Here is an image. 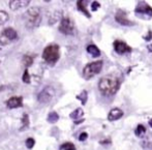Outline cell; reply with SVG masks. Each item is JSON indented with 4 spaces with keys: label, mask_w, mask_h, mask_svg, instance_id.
<instances>
[{
    "label": "cell",
    "mask_w": 152,
    "mask_h": 150,
    "mask_svg": "<svg viewBox=\"0 0 152 150\" xmlns=\"http://www.w3.org/2000/svg\"><path fill=\"white\" fill-rule=\"evenodd\" d=\"M120 87V80L114 75H107L103 77L98 82V89L106 96L114 95Z\"/></svg>",
    "instance_id": "cell-1"
},
{
    "label": "cell",
    "mask_w": 152,
    "mask_h": 150,
    "mask_svg": "<svg viewBox=\"0 0 152 150\" xmlns=\"http://www.w3.org/2000/svg\"><path fill=\"white\" fill-rule=\"evenodd\" d=\"M42 9L37 6L30 7L25 14V25L28 29L37 28L42 23Z\"/></svg>",
    "instance_id": "cell-2"
},
{
    "label": "cell",
    "mask_w": 152,
    "mask_h": 150,
    "mask_svg": "<svg viewBox=\"0 0 152 150\" xmlns=\"http://www.w3.org/2000/svg\"><path fill=\"white\" fill-rule=\"evenodd\" d=\"M60 58V47L57 44H50L42 51V59L48 64H55Z\"/></svg>",
    "instance_id": "cell-3"
},
{
    "label": "cell",
    "mask_w": 152,
    "mask_h": 150,
    "mask_svg": "<svg viewBox=\"0 0 152 150\" xmlns=\"http://www.w3.org/2000/svg\"><path fill=\"white\" fill-rule=\"evenodd\" d=\"M104 66V62L103 60H97L94 62L88 63L83 70V77L85 80H90L91 78H93L94 76L98 75L103 70Z\"/></svg>",
    "instance_id": "cell-4"
},
{
    "label": "cell",
    "mask_w": 152,
    "mask_h": 150,
    "mask_svg": "<svg viewBox=\"0 0 152 150\" xmlns=\"http://www.w3.org/2000/svg\"><path fill=\"white\" fill-rule=\"evenodd\" d=\"M17 38H18V32L11 27L0 31V45L1 46H7V45L11 44L13 41H15Z\"/></svg>",
    "instance_id": "cell-5"
},
{
    "label": "cell",
    "mask_w": 152,
    "mask_h": 150,
    "mask_svg": "<svg viewBox=\"0 0 152 150\" xmlns=\"http://www.w3.org/2000/svg\"><path fill=\"white\" fill-rule=\"evenodd\" d=\"M59 31L65 35H73L75 33V24L71 18H62L59 24Z\"/></svg>",
    "instance_id": "cell-6"
},
{
    "label": "cell",
    "mask_w": 152,
    "mask_h": 150,
    "mask_svg": "<svg viewBox=\"0 0 152 150\" xmlns=\"http://www.w3.org/2000/svg\"><path fill=\"white\" fill-rule=\"evenodd\" d=\"M55 96V89L52 86H46L42 91L38 93L37 100L40 104H48L53 100Z\"/></svg>",
    "instance_id": "cell-7"
},
{
    "label": "cell",
    "mask_w": 152,
    "mask_h": 150,
    "mask_svg": "<svg viewBox=\"0 0 152 150\" xmlns=\"http://www.w3.org/2000/svg\"><path fill=\"white\" fill-rule=\"evenodd\" d=\"M115 20L117 23L123 25V26H134V22H132L131 20H129L126 17V14L122 11H118L115 15Z\"/></svg>",
    "instance_id": "cell-8"
},
{
    "label": "cell",
    "mask_w": 152,
    "mask_h": 150,
    "mask_svg": "<svg viewBox=\"0 0 152 150\" xmlns=\"http://www.w3.org/2000/svg\"><path fill=\"white\" fill-rule=\"evenodd\" d=\"M113 46H114V50L116 51L118 54H125V53L131 52V48H130L129 46H127L124 41H115Z\"/></svg>",
    "instance_id": "cell-9"
},
{
    "label": "cell",
    "mask_w": 152,
    "mask_h": 150,
    "mask_svg": "<svg viewBox=\"0 0 152 150\" xmlns=\"http://www.w3.org/2000/svg\"><path fill=\"white\" fill-rule=\"evenodd\" d=\"M5 105L8 109H17L23 106V97L22 96H13L5 102Z\"/></svg>",
    "instance_id": "cell-10"
},
{
    "label": "cell",
    "mask_w": 152,
    "mask_h": 150,
    "mask_svg": "<svg viewBox=\"0 0 152 150\" xmlns=\"http://www.w3.org/2000/svg\"><path fill=\"white\" fill-rule=\"evenodd\" d=\"M136 14L138 15H146L147 17H152V7L147 3H139L136 7Z\"/></svg>",
    "instance_id": "cell-11"
},
{
    "label": "cell",
    "mask_w": 152,
    "mask_h": 150,
    "mask_svg": "<svg viewBox=\"0 0 152 150\" xmlns=\"http://www.w3.org/2000/svg\"><path fill=\"white\" fill-rule=\"evenodd\" d=\"M29 3H30L29 0H13V1H9L8 2V6L11 11H16L23 9V7H26Z\"/></svg>",
    "instance_id": "cell-12"
},
{
    "label": "cell",
    "mask_w": 152,
    "mask_h": 150,
    "mask_svg": "<svg viewBox=\"0 0 152 150\" xmlns=\"http://www.w3.org/2000/svg\"><path fill=\"white\" fill-rule=\"evenodd\" d=\"M123 116V111L120 110L119 108H114L109 112L108 120L109 121H116V120L120 119Z\"/></svg>",
    "instance_id": "cell-13"
},
{
    "label": "cell",
    "mask_w": 152,
    "mask_h": 150,
    "mask_svg": "<svg viewBox=\"0 0 152 150\" xmlns=\"http://www.w3.org/2000/svg\"><path fill=\"white\" fill-rule=\"evenodd\" d=\"M87 52L91 55L92 57H98L100 56V50L97 48L95 45H88L86 48Z\"/></svg>",
    "instance_id": "cell-14"
},
{
    "label": "cell",
    "mask_w": 152,
    "mask_h": 150,
    "mask_svg": "<svg viewBox=\"0 0 152 150\" xmlns=\"http://www.w3.org/2000/svg\"><path fill=\"white\" fill-rule=\"evenodd\" d=\"M33 60H34L33 56L26 54V55H24V56H23V58H22V64L25 66V68H26V70H27V68H29V66L32 65Z\"/></svg>",
    "instance_id": "cell-15"
},
{
    "label": "cell",
    "mask_w": 152,
    "mask_h": 150,
    "mask_svg": "<svg viewBox=\"0 0 152 150\" xmlns=\"http://www.w3.org/2000/svg\"><path fill=\"white\" fill-rule=\"evenodd\" d=\"M21 122H22V124H21L20 131H25V129H27V128L29 127L30 121H29V115L28 114H26V113L23 114L22 119H21Z\"/></svg>",
    "instance_id": "cell-16"
},
{
    "label": "cell",
    "mask_w": 152,
    "mask_h": 150,
    "mask_svg": "<svg viewBox=\"0 0 152 150\" xmlns=\"http://www.w3.org/2000/svg\"><path fill=\"white\" fill-rule=\"evenodd\" d=\"M77 6H78V9H79L80 11H82V13L86 16V17H88V18L91 17V15L89 14V11H87V9H86L85 1H78V2H77Z\"/></svg>",
    "instance_id": "cell-17"
},
{
    "label": "cell",
    "mask_w": 152,
    "mask_h": 150,
    "mask_svg": "<svg viewBox=\"0 0 152 150\" xmlns=\"http://www.w3.org/2000/svg\"><path fill=\"white\" fill-rule=\"evenodd\" d=\"M8 19H9V16L6 11H0V26H2L3 24H5V23L8 21Z\"/></svg>",
    "instance_id": "cell-18"
},
{
    "label": "cell",
    "mask_w": 152,
    "mask_h": 150,
    "mask_svg": "<svg viewBox=\"0 0 152 150\" xmlns=\"http://www.w3.org/2000/svg\"><path fill=\"white\" fill-rule=\"evenodd\" d=\"M59 120V115L57 114V112H51L48 115V121L50 123H55Z\"/></svg>",
    "instance_id": "cell-19"
},
{
    "label": "cell",
    "mask_w": 152,
    "mask_h": 150,
    "mask_svg": "<svg viewBox=\"0 0 152 150\" xmlns=\"http://www.w3.org/2000/svg\"><path fill=\"white\" fill-rule=\"evenodd\" d=\"M145 133H146V128L145 126L142 125V124H139V125L137 126V128H136V131H134V134H136L137 137H142Z\"/></svg>",
    "instance_id": "cell-20"
},
{
    "label": "cell",
    "mask_w": 152,
    "mask_h": 150,
    "mask_svg": "<svg viewBox=\"0 0 152 150\" xmlns=\"http://www.w3.org/2000/svg\"><path fill=\"white\" fill-rule=\"evenodd\" d=\"M83 114H84V112H83V110L82 109H77V110H75V111L73 112V113L71 114V118H73V119H79L80 117H82L83 116Z\"/></svg>",
    "instance_id": "cell-21"
},
{
    "label": "cell",
    "mask_w": 152,
    "mask_h": 150,
    "mask_svg": "<svg viewBox=\"0 0 152 150\" xmlns=\"http://www.w3.org/2000/svg\"><path fill=\"white\" fill-rule=\"evenodd\" d=\"M59 149L60 150H76V147H75V145H74L73 143L67 142V143L62 144V145L60 146Z\"/></svg>",
    "instance_id": "cell-22"
},
{
    "label": "cell",
    "mask_w": 152,
    "mask_h": 150,
    "mask_svg": "<svg viewBox=\"0 0 152 150\" xmlns=\"http://www.w3.org/2000/svg\"><path fill=\"white\" fill-rule=\"evenodd\" d=\"M87 97H88V95H87V91L86 90H83V91L81 92V94H79V95H77V98L78 100H80L82 102V104L85 105L87 102Z\"/></svg>",
    "instance_id": "cell-23"
},
{
    "label": "cell",
    "mask_w": 152,
    "mask_h": 150,
    "mask_svg": "<svg viewBox=\"0 0 152 150\" xmlns=\"http://www.w3.org/2000/svg\"><path fill=\"white\" fill-rule=\"evenodd\" d=\"M22 80H23V82L26 83V84H29V83L31 82V80H30V75H29L28 70H24V74H23Z\"/></svg>",
    "instance_id": "cell-24"
},
{
    "label": "cell",
    "mask_w": 152,
    "mask_h": 150,
    "mask_svg": "<svg viewBox=\"0 0 152 150\" xmlns=\"http://www.w3.org/2000/svg\"><path fill=\"white\" fill-rule=\"evenodd\" d=\"M26 146L27 148H29V149H31V148L34 147V145H35V140L33 139V138H28V139L26 140Z\"/></svg>",
    "instance_id": "cell-25"
},
{
    "label": "cell",
    "mask_w": 152,
    "mask_h": 150,
    "mask_svg": "<svg viewBox=\"0 0 152 150\" xmlns=\"http://www.w3.org/2000/svg\"><path fill=\"white\" fill-rule=\"evenodd\" d=\"M99 6H100L99 2L94 1V2H92V4H91V9H92V11H97V9H99Z\"/></svg>",
    "instance_id": "cell-26"
},
{
    "label": "cell",
    "mask_w": 152,
    "mask_h": 150,
    "mask_svg": "<svg viewBox=\"0 0 152 150\" xmlns=\"http://www.w3.org/2000/svg\"><path fill=\"white\" fill-rule=\"evenodd\" d=\"M87 138H88V134L87 133H82L81 135H80V137H79V141L83 142V141H85Z\"/></svg>",
    "instance_id": "cell-27"
},
{
    "label": "cell",
    "mask_w": 152,
    "mask_h": 150,
    "mask_svg": "<svg viewBox=\"0 0 152 150\" xmlns=\"http://www.w3.org/2000/svg\"><path fill=\"white\" fill-rule=\"evenodd\" d=\"M144 39H146V41H151V39H152V31L151 30L148 32L147 35H145V36H144Z\"/></svg>",
    "instance_id": "cell-28"
},
{
    "label": "cell",
    "mask_w": 152,
    "mask_h": 150,
    "mask_svg": "<svg viewBox=\"0 0 152 150\" xmlns=\"http://www.w3.org/2000/svg\"><path fill=\"white\" fill-rule=\"evenodd\" d=\"M149 125L152 127V119H150V120H149Z\"/></svg>",
    "instance_id": "cell-29"
}]
</instances>
